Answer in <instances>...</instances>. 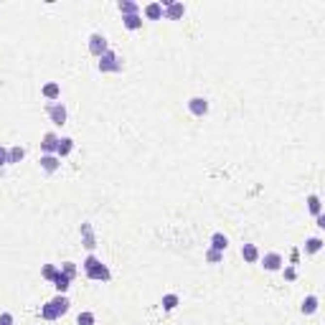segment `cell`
<instances>
[{
  "instance_id": "obj_33",
  "label": "cell",
  "mask_w": 325,
  "mask_h": 325,
  "mask_svg": "<svg viewBox=\"0 0 325 325\" xmlns=\"http://www.w3.org/2000/svg\"><path fill=\"white\" fill-rule=\"evenodd\" d=\"M315 226H318V229H325V216H323V214L315 216Z\"/></svg>"
},
{
  "instance_id": "obj_27",
  "label": "cell",
  "mask_w": 325,
  "mask_h": 325,
  "mask_svg": "<svg viewBox=\"0 0 325 325\" xmlns=\"http://www.w3.org/2000/svg\"><path fill=\"white\" fill-rule=\"evenodd\" d=\"M59 270H61L66 277H69L71 282H74V277L79 274V270H76V264H74V262H64V264H59Z\"/></svg>"
},
{
  "instance_id": "obj_20",
  "label": "cell",
  "mask_w": 325,
  "mask_h": 325,
  "mask_svg": "<svg viewBox=\"0 0 325 325\" xmlns=\"http://www.w3.org/2000/svg\"><path fill=\"white\" fill-rule=\"evenodd\" d=\"M305 204H308V211H310V214H312V216H318V214H323V201H320V196H318V193H310V196H308V201H305Z\"/></svg>"
},
{
  "instance_id": "obj_21",
  "label": "cell",
  "mask_w": 325,
  "mask_h": 325,
  "mask_svg": "<svg viewBox=\"0 0 325 325\" xmlns=\"http://www.w3.org/2000/svg\"><path fill=\"white\" fill-rule=\"evenodd\" d=\"M122 26H125L127 31H140V28H142V13H137V16H125V18H122Z\"/></svg>"
},
{
  "instance_id": "obj_22",
  "label": "cell",
  "mask_w": 325,
  "mask_h": 325,
  "mask_svg": "<svg viewBox=\"0 0 325 325\" xmlns=\"http://www.w3.org/2000/svg\"><path fill=\"white\" fill-rule=\"evenodd\" d=\"M160 305H163V310H175L178 305H181V297H178L175 292H168V295H163V300H160Z\"/></svg>"
},
{
  "instance_id": "obj_12",
  "label": "cell",
  "mask_w": 325,
  "mask_h": 325,
  "mask_svg": "<svg viewBox=\"0 0 325 325\" xmlns=\"http://www.w3.org/2000/svg\"><path fill=\"white\" fill-rule=\"evenodd\" d=\"M49 302H51V308L56 310V315H59V318H64L66 312H69V308H71V302H69V297H66V295H56Z\"/></svg>"
},
{
  "instance_id": "obj_5",
  "label": "cell",
  "mask_w": 325,
  "mask_h": 325,
  "mask_svg": "<svg viewBox=\"0 0 325 325\" xmlns=\"http://www.w3.org/2000/svg\"><path fill=\"white\" fill-rule=\"evenodd\" d=\"M109 51V43H107V38L102 36V33H92V36H89V53L92 56H104Z\"/></svg>"
},
{
  "instance_id": "obj_28",
  "label": "cell",
  "mask_w": 325,
  "mask_h": 325,
  "mask_svg": "<svg viewBox=\"0 0 325 325\" xmlns=\"http://www.w3.org/2000/svg\"><path fill=\"white\" fill-rule=\"evenodd\" d=\"M41 318H43V320H59V315H56V310L51 308V302H46V305H41Z\"/></svg>"
},
{
  "instance_id": "obj_6",
  "label": "cell",
  "mask_w": 325,
  "mask_h": 325,
  "mask_svg": "<svg viewBox=\"0 0 325 325\" xmlns=\"http://www.w3.org/2000/svg\"><path fill=\"white\" fill-rule=\"evenodd\" d=\"M186 107L193 117H206L208 115V99L206 97H190Z\"/></svg>"
},
{
  "instance_id": "obj_17",
  "label": "cell",
  "mask_w": 325,
  "mask_h": 325,
  "mask_svg": "<svg viewBox=\"0 0 325 325\" xmlns=\"http://www.w3.org/2000/svg\"><path fill=\"white\" fill-rule=\"evenodd\" d=\"M142 16L148 18V20H160L163 18V5L160 3H148L142 8Z\"/></svg>"
},
{
  "instance_id": "obj_14",
  "label": "cell",
  "mask_w": 325,
  "mask_h": 325,
  "mask_svg": "<svg viewBox=\"0 0 325 325\" xmlns=\"http://www.w3.org/2000/svg\"><path fill=\"white\" fill-rule=\"evenodd\" d=\"M41 94L49 99V102H59V97H61V86L56 84V82H46L41 89Z\"/></svg>"
},
{
  "instance_id": "obj_30",
  "label": "cell",
  "mask_w": 325,
  "mask_h": 325,
  "mask_svg": "<svg viewBox=\"0 0 325 325\" xmlns=\"http://www.w3.org/2000/svg\"><path fill=\"white\" fill-rule=\"evenodd\" d=\"M16 318H13V312H0V325H13Z\"/></svg>"
},
{
  "instance_id": "obj_32",
  "label": "cell",
  "mask_w": 325,
  "mask_h": 325,
  "mask_svg": "<svg viewBox=\"0 0 325 325\" xmlns=\"http://www.w3.org/2000/svg\"><path fill=\"white\" fill-rule=\"evenodd\" d=\"M8 165V148H0V168Z\"/></svg>"
},
{
  "instance_id": "obj_15",
  "label": "cell",
  "mask_w": 325,
  "mask_h": 325,
  "mask_svg": "<svg viewBox=\"0 0 325 325\" xmlns=\"http://www.w3.org/2000/svg\"><path fill=\"white\" fill-rule=\"evenodd\" d=\"M208 249H216V252L223 254L229 249V237H226V234H221V231H216L214 237H211V246H208Z\"/></svg>"
},
{
  "instance_id": "obj_23",
  "label": "cell",
  "mask_w": 325,
  "mask_h": 325,
  "mask_svg": "<svg viewBox=\"0 0 325 325\" xmlns=\"http://www.w3.org/2000/svg\"><path fill=\"white\" fill-rule=\"evenodd\" d=\"M323 244H325V241H323L320 237H310V239L305 241V254H318V252L323 249Z\"/></svg>"
},
{
  "instance_id": "obj_29",
  "label": "cell",
  "mask_w": 325,
  "mask_h": 325,
  "mask_svg": "<svg viewBox=\"0 0 325 325\" xmlns=\"http://www.w3.org/2000/svg\"><path fill=\"white\" fill-rule=\"evenodd\" d=\"M223 259V254L221 252H216V249H206V262L208 264H219Z\"/></svg>"
},
{
  "instance_id": "obj_31",
  "label": "cell",
  "mask_w": 325,
  "mask_h": 325,
  "mask_svg": "<svg viewBox=\"0 0 325 325\" xmlns=\"http://www.w3.org/2000/svg\"><path fill=\"white\" fill-rule=\"evenodd\" d=\"M282 270H285V277L290 279V282H292V279L297 277V272H295V267H282Z\"/></svg>"
},
{
  "instance_id": "obj_19",
  "label": "cell",
  "mask_w": 325,
  "mask_h": 325,
  "mask_svg": "<svg viewBox=\"0 0 325 325\" xmlns=\"http://www.w3.org/2000/svg\"><path fill=\"white\" fill-rule=\"evenodd\" d=\"M26 158V148H20V145H13V148H8V165H16Z\"/></svg>"
},
{
  "instance_id": "obj_11",
  "label": "cell",
  "mask_w": 325,
  "mask_h": 325,
  "mask_svg": "<svg viewBox=\"0 0 325 325\" xmlns=\"http://www.w3.org/2000/svg\"><path fill=\"white\" fill-rule=\"evenodd\" d=\"M318 308H320V300H318V295H308L305 300L300 302V312H302V315H315V312H318Z\"/></svg>"
},
{
  "instance_id": "obj_3",
  "label": "cell",
  "mask_w": 325,
  "mask_h": 325,
  "mask_svg": "<svg viewBox=\"0 0 325 325\" xmlns=\"http://www.w3.org/2000/svg\"><path fill=\"white\" fill-rule=\"evenodd\" d=\"M160 5H163V18L165 20H183V16H186V5L183 3L165 0V3H160Z\"/></svg>"
},
{
  "instance_id": "obj_24",
  "label": "cell",
  "mask_w": 325,
  "mask_h": 325,
  "mask_svg": "<svg viewBox=\"0 0 325 325\" xmlns=\"http://www.w3.org/2000/svg\"><path fill=\"white\" fill-rule=\"evenodd\" d=\"M82 237H84V246H86V249H94V246H97V239H94L92 226H89V223H84V226H82Z\"/></svg>"
},
{
  "instance_id": "obj_9",
  "label": "cell",
  "mask_w": 325,
  "mask_h": 325,
  "mask_svg": "<svg viewBox=\"0 0 325 325\" xmlns=\"http://www.w3.org/2000/svg\"><path fill=\"white\" fill-rule=\"evenodd\" d=\"M38 165H41V171L43 173H56V171H59V168H61V158H59V155H41V158H38Z\"/></svg>"
},
{
  "instance_id": "obj_4",
  "label": "cell",
  "mask_w": 325,
  "mask_h": 325,
  "mask_svg": "<svg viewBox=\"0 0 325 325\" xmlns=\"http://www.w3.org/2000/svg\"><path fill=\"white\" fill-rule=\"evenodd\" d=\"M259 262H262V267H264L267 272H279V270L285 267V259H282V254H279V252H267V254H262Z\"/></svg>"
},
{
  "instance_id": "obj_8",
  "label": "cell",
  "mask_w": 325,
  "mask_h": 325,
  "mask_svg": "<svg viewBox=\"0 0 325 325\" xmlns=\"http://www.w3.org/2000/svg\"><path fill=\"white\" fill-rule=\"evenodd\" d=\"M56 148H59V135L56 132H46L41 137V155H56Z\"/></svg>"
},
{
  "instance_id": "obj_18",
  "label": "cell",
  "mask_w": 325,
  "mask_h": 325,
  "mask_svg": "<svg viewBox=\"0 0 325 325\" xmlns=\"http://www.w3.org/2000/svg\"><path fill=\"white\" fill-rule=\"evenodd\" d=\"M117 10L122 13V18H125V16H137V13H140V5L132 3V0H120V3H117Z\"/></svg>"
},
{
  "instance_id": "obj_7",
  "label": "cell",
  "mask_w": 325,
  "mask_h": 325,
  "mask_svg": "<svg viewBox=\"0 0 325 325\" xmlns=\"http://www.w3.org/2000/svg\"><path fill=\"white\" fill-rule=\"evenodd\" d=\"M46 112H49V117H51L53 125H66V107H64V102H51L46 107Z\"/></svg>"
},
{
  "instance_id": "obj_2",
  "label": "cell",
  "mask_w": 325,
  "mask_h": 325,
  "mask_svg": "<svg viewBox=\"0 0 325 325\" xmlns=\"http://www.w3.org/2000/svg\"><path fill=\"white\" fill-rule=\"evenodd\" d=\"M99 71L102 74H120L122 69H125V61H122V56H117L115 51H107L104 56H99Z\"/></svg>"
},
{
  "instance_id": "obj_26",
  "label": "cell",
  "mask_w": 325,
  "mask_h": 325,
  "mask_svg": "<svg viewBox=\"0 0 325 325\" xmlns=\"http://www.w3.org/2000/svg\"><path fill=\"white\" fill-rule=\"evenodd\" d=\"M94 323H97V318H94L92 310H84V312L76 315V325H94Z\"/></svg>"
},
{
  "instance_id": "obj_1",
  "label": "cell",
  "mask_w": 325,
  "mask_h": 325,
  "mask_svg": "<svg viewBox=\"0 0 325 325\" xmlns=\"http://www.w3.org/2000/svg\"><path fill=\"white\" fill-rule=\"evenodd\" d=\"M82 267H84V272H86L89 279H97V282H109L112 279V272L107 270V264H102V259H99L97 254H89L82 262Z\"/></svg>"
},
{
  "instance_id": "obj_10",
  "label": "cell",
  "mask_w": 325,
  "mask_h": 325,
  "mask_svg": "<svg viewBox=\"0 0 325 325\" xmlns=\"http://www.w3.org/2000/svg\"><path fill=\"white\" fill-rule=\"evenodd\" d=\"M259 257H262V252H259V246H257V244H244L241 246V259L246 264H257V262H259Z\"/></svg>"
},
{
  "instance_id": "obj_25",
  "label": "cell",
  "mask_w": 325,
  "mask_h": 325,
  "mask_svg": "<svg viewBox=\"0 0 325 325\" xmlns=\"http://www.w3.org/2000/svg\"><path fill=\"white\" fill-rule=\"evenodd\" d=\"M56 274H59V264H43L41 267V277L46 279V282H53Z\"/></svg>"
},
{
  "instance_id": "obj_13",
  "label": "cell",
  "mask_w": 325,
  "mask_h": 325,
  "mask_svg": "<svg viewBox=\"0 0 325 325\" xmlns=\"http://www.w3.org/2000/svg\"><path fill=\"white\" fill-rule=\"evenodd\" d=\"M51 285H53V290H56V295H66V292H69V287H71V279L59 270V274L53 277V282H51Z\"/></svg>"
},
{
  "instance_id": "obj_16",
  "label": "cell",
  "mask_w": 325,
  "mask_h": 325,
  "mask_svg": "<svg viewBox=\"0 0 325 325\" xmlns=\"http://www.w3.org/2000/svg\"><path fill=\"white\" fill-rule=\"evenodd\" d=\"M71 153H74V140H71V137H59V148H56V155L64 160V158H69Z\"/></svg>"
}]
</instances>
